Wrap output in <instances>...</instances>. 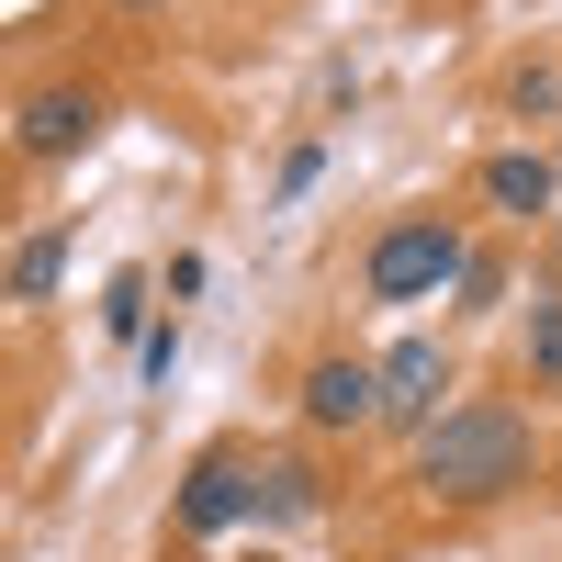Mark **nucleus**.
I'll use <instances>...</instances> for the list:
<instances>
[{
	"label": "nucleus",
	"instance_id": "nucleus-1",
	"mask_svg": "<svg viewBox=\"0 0 562 562\" xmlns=\"http://www.w3.org/2000/svg\"><path fill=\"white\" fill-rule=\"evenodd\" d=\"M529 473H540V428L518 405H495V394H461V405H439L428 428H416V484L439 506H495Z\"/></svg>",
	"mask_w": 562,
	"mask_h": 562
},
{
	"label": "nucleus",
	"instance_id": "nucleus-2",
	"mask_svg": "<svg viewBox=\"0 0 562 562\" xmlns=\"http://www.w3.org/2000/svg\"><path fill=\"white\" fill-rule=\"evenodd\" d=\"M461 270H473V237H461L450 214H394L383 237H371V259H360V293L383 315H405V304L461 293Z\"/></svg>",
	"mask_w": 562,
	"mask_h": 562
},
{
	"label": "nucleus",
	"instance_id": "nucleus-3",
	"mask_svg": "<svg viewBox=\"0 0 562 562\" xmlns=\"http://www.w3.org/2000/svg\"><path fill=\"white\" fill-rule=\"evenodd\" d=\"M248 506H259V461H248L237 439H214L192 473H180L169 518H180V540H225V529H248Z\"/></svg>",
	"mask_w": 562,
	"mask_h": 562
},
{
	"label": "nucleus",
	"instance_id": "nucleus-4",
	"mask_svg": "<svg viewBox=\"0 0 562 562\" xmlns=\"http://www.w3.org/2000/svg\"><path fill=\"white\" fill-rule=\"evenodd\" d=\"M439 394H450V349L439 338H394L371 360V416H383V428H428Z\"/></svg>",
	"mask_w": 562,
	"mask_h": 562
},
{
	"label": "nucleus",
	"instance_id": "nucleus-5",
	"mask_svg": "<svg viewBox=\"0 0 562 562\" xmlns=\"http://www.w3.org/2000/svg\"><path fill=\"white\" fill-rule=\"evenodd\" d=\"M90 135H102V102H90V90H34L23 124H12V147L57 169V158H79V147H90Z\"/></svg>",
	"mask_w": 562,
	"mask_h": 562
},
{
	"label": "nucleus",
	"instance_id": "nucleus-6",
	"mask_svg": "<svg viewBox=\"0 0 562 562\" xmlns=\"http://www.w3.org/2000/svg\"><path fill=\"white\" fill-rule=\"evenodd\" d=\"M304 428H371V360L360 349H326L304 371Z\"/></svg>",
	"mask_w": 562,
	"mask_h": 562
},
{
	"label": "nucleus",
	"instance_id": "nucleus-7",
	"mask_svg": "<svg viewBox=\"0 0 562 562\" xmlns=\"http://www.w3.org/2000/svg\"><path fill=\"white\" fill-rule=\"evenodd\" d=\"M484 203L495 214H551L562 203V169L540 147H506V158H484Z\"/></svg>",
	"mask_w": 562,
	"mask_h": 562
},
{
	"label": "nucleus",
	"instance_id": "nucleus-8",
	"mask_svg": "<svg viewBox=\"0 0 562 562\" xmlns=\"http://www.w3.org/2000/svg\"><path fill=\"white\" fill-rule=\"evenodd\" d=\"M315 506H326V484H315V461H259V506H248L259 529H304Z\"/></svg>",
	"mask_w": 562,
	"mask_h": 562
},
{
	"label": "nucleus",
	"instance_id": "nucleus-9",
	"mask_svg": "<svg viewBox=\"0 0 562 562\" xmlns=\"http://www.w3.org/2000/svg\"><path fill=\"white\" fill-rule=\"evenodd\" d=\"M57 270H68V237H23L12 270H0V293H12V304H45V293H57Z\"/></svg>",
	"mask_w": 562,
	"mask_h": 562
},
{
	"label": "nucleus",
	"instance_id": "nucleus-10",
	"mask_svg": "<svg viewBox=\"0 0 562 562\" xmlns=\"http://www.w3.org/2000/svg\"><path fill=\"white\" fill-rule=\"evenodd\" d=\"M102 338H147V270H113V293H102Z\"/></svg>",
	"mask_w": 562,
	"mask_h": 562
},
{
	"label": "nucleus",
	"instance_id": "nucleus-11",
	"mask_svg": "<svg viewBox=\"0 0 562 562\" xmlns=\"http://www.w3.org/2000/svg\"><path fill=\"white\" fill-rule=\"evenodd\" d=\"M529 383L562 394V304H529Z\"/></svg>",
	"mask_w": 562,
	"mask_h": 562
},
{
	"label": "nucleus",
	"instance_id": "nucleus-12",
	"mask_svg": "<svg viewBox=\"0 0 562 562\" xmlns=\"http://www.w3.org/2000/svg\"><path fill=\"white\" fill-rule=\"evenodd\" d=\"M135 360H147V383L169 394V371H180V326H147V338H135Z\"/></svg>",
	"mask_w": 562,
	"mask_h": 562
},
{
	"label": "nucleus",
	"instance_id": "nucleus-13",
	"mask_svg": "<svg viewBox=\"0 0 562 562\" xmlns=\"http://www.w3.org/2000/svg\"><path fill=\"white\" fill-rule=\"evenodd\" d=\"M315 180H326V147H293V158H281V203H304Z\"/></svg>",
	"mask_w": 562,
	"mask_h": 562
},
{
	"label": "nucleus",
	"instance_id": "nucleus-14",
	"mask_svg": "<svg viewBox=\"0 0 562 562\" xmlns=\"http://www.w3.org/2000/svg\"><path fill=\"white\" fill-rule=\"evenodd\" d=\"M124 12H158V0H124Z\"/></svg>",
	"mask_w": 562,
	"mask_h": 562
},
{
	"label": "nucleus",
	"instance_id": "nucleus-15",
	"mask_svg": "<svg viewBox=\"0 0 562 562\" xmlns=\"http://www.w3.org/2000/svg\"><path fill=\"white\" fill-rule=\"evenodd\" d=\"M551 248H562V214H551Z\"/></svg>",
	"mask_w": 562,
	"mask_h": 562
}]
</instances>
